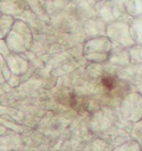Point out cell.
Here are the masks:
<instances>
[{
    "label": "cell",
    "instance_id": "13",
    "mask_svg": "<svg viewBox=\"0 0 142 151\" xmlns=\"http://www.w3.org/2000/svg\"><path fill=\"white\" fill-rule=\"evenodd\" d=\"M141 145H142V143H141Z\"/></svg>",
    "mask_w": 142,
    "mask_h": 151
},
{
    "label": "cell",
    "instance_id": "7",
    "mask_svg": "<svg viewBox=\"0 0 142 151\" xmlns=\"http://www.w3.org/2000/svg\"><path fill=\"white\" fill-rule=\"evenodd\" d=\"M130 24V33L136 45H142V15L132 17L128 22Z\"/></svg>",
    "mask_w": 142,
    "mask_h": 151
},
{
    "label": "cell",
    "instance_id": "8",
    "mask_svg": "<svg viewBox=\"0 0 142 151\" xmlns=\"http://www.w3.org/2000/svg\"><path fill=\"white\" fill-rule=\"evenodd\" d=\"M101 84H102V88L105 89L106 92L112 93L120 86V81L116 76L104 75L101 78Z\"/></svg>",
    "mask_w": 142,
    "mask_h": 151
},
{
    "label": "cell",
    "instance_id": "14",
    "mask_svg": "<svg viewBox=\"0 0 142 151\" xmlns=\"http://www.w3.org/2000/svg\"><path fill=\"white\" fill-rule=\"evenodd\" d=\"M141 94H142V93H141Z\"/></svg>",
    "mask_w": 142,
    "mask_h": 151
},
{
    "label": "cell",
    "instance_id": "3",
    "mask_svg": "<svg viewBox=\"0 0 142 151\" xmlns=\"http://www.w3.org/2000/svg\"><path fill=\"white\" fill-rule=\"evenodd\" d=\"M106 35L116 45H122L125 48H131L136 45L130 33V24L126 22L112 21L106 26Z\"/></svg>",
    "mask_w": 142,
    "mask_h": 151
},
{
    "label": "cell",
    "instance_id": "12",
    "mask_svg": "<svg viewBox=\"0 0 142 151\" xmlns=\"http://www.w3.org/2000/svg\"><path fill=\"white\" fill-rule=\"evenodd\" d=\"M136 123H138V124H136V126L134 127V131L138 132V134L141 135V137H142V118L139 122H136Z\"/></svg>",
    "mask_w": 142,
    "mask_h": 151
},
{
    "label": "cell",
    "instance_id": "4",
    "mask_svg": "<svg viewBox=\"0 0 142 151\" xmlns=\"http://www.w3.org/2000/svg\"><path fill=\"white\" fill-rule=\"evenodd\" d=\"M120 109L124 119L139 122L142 118V94L138 92L127 93L120 101Z\"/></svg>",
    "mask_w": 142,
    "mask_h": 151
},
{
    "label": "cell",
    "instance_id": "2",
    "mask_svg": "<svg viewBox=\"0 0 142 151\" xmlns=\"http://www.w3.org/2000/svg\"><path fill=\"white\" fill-rule=\"evenodd\" d=\"M32 42V33L29 26L24 22L16 21L10 32L6 37V43L10 50L16 52L25 51L29 49Z\"/></svg>",
    "mask_w": 142,
    "mask_h": 151
},
{
    "label": "cell",
    "instance_id": "6",
    "mask_svg": "<svg viewBox=\"0 0 142 151\" xmlns=\"http://www.w3.org/2000/svg\"><path fill=\"white\" fill-rule=\"evenodd\" d=\"M108 61H110L114 65L117 66H126L131 63V57H130V51L125 47L120 45L118 48L112 47V52L109 56Z\"/></svg>",
    "mask_w": 142,
    "mask_h": 151
},
{
    "label": "cell",
    "instance_id": "10",
    "mask_svg": "<svg viewBox=\"0 0 142 151\" xmlns=\"http://www.w3.org/2000/svg\"><path fill=\"white\" fill-rule=\"evenodd\" d=\"M125 10L131 17L142 15V0H127Z\"/></svg>",
    "mask_w": 142,
    "mask_h": 151
},
{
    "label": "cell",
    "instance_id": "11",
    "mask_svg": "<svg viewBox=\"0 0 142 151\" xmlns=\"http://www.w3.org/2000/svg\"><path fill=\"white\" fill-rule=\"evenodd\" d=\"M131 61L142 64V45H134L128 48Z\"/></svg>",
    "mask_w": 142,
    "mask_h": 151
},
{
    "label": "cell",
    "instance_id": "5",
    "mask_svg": "<svg viewBox=\"0 0 142 151\" xmlns=\"http://www.w3.org/2000/svg\"><path fill=\"white\" fill-rule=\"evenodd\" d=\"M115 115L114 111L108 110L107 108L98 110L97 113L93 114L91 121H90V126L91 129L97 132V131H105L109 129V126L112 125V123L115 122Z\"/></svg>",
    "mask_w": 142,
    "mask_h": 151
},
{
    "label": "cell",
    "instance_id": "1",
    "mask_svg": "<svg viewBox=\"0 0 142 151\" xmlns=\"http://www.w3.org/2000/svg\"><path fill=\"white\" fill-rule=\"evenodd\" d=\"M112 45V41L107 35L92 37L84 43L83 56L93 63H105L109 59Z\"/></svg>",
    "mask_w": 142,
    "mask_h": 151
},
{
    "label": "cell",
    "instance_id": "9",
    "mask_svg": "<svg viewBox=\"0 0 142 151\" xmlns=\"http://www.w3.org/2000/svg\"><path fill=\"white\" fill-rule=\"evenodd\" d=\"M14 17L13 16H1L0 17V39H6L8 33L10 32L14 25Z\"/></svg>",
    "mask_w": 142,
    "mask_h": 151
}]
</instances>
